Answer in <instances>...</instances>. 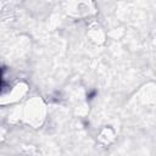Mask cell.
<instances>
[{
    "label": "cell",
    "instance_id": "1",
    "mask_svg": "<svg viewBox=\"0 0 156 156\" xmlns=\"http://www.w3.org/2000/svg\"><path fill=\"white\" fill-rule=\"evenodd\" d=\"M0 77H1V73H0Z\"/></svg>",
    "mask_w": 156,
    "mask_h": 156
}]
</instances>
